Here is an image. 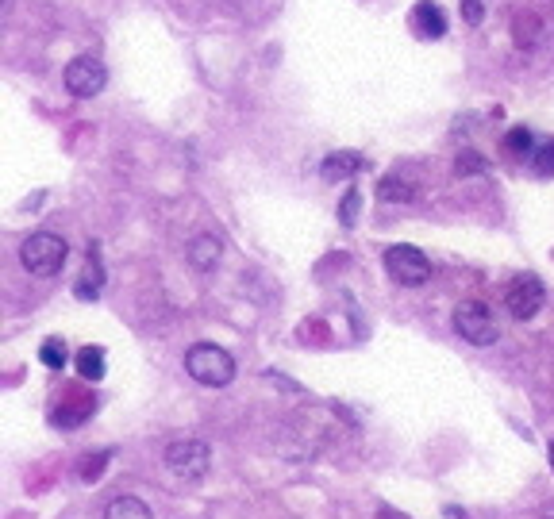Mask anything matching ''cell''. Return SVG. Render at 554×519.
<instances>
[{
  "label": "cell",
  "mask_w": 554,
  "mask_h": 519,
  "mask_svg": "<svg viewBox=\"0 0 554 519\" xmlns=\"http://www.w3.org/2000/svg\"><path fill=\"white\" fill-rule=\"evenodd\" d=\"M362 170H366V158L354 154V150H339V154L324 158V166H320L324 181H347V177H354V173H362Z\"/></svg>",
  "instance_id": "9"
},
{
  "label": "cell",
  "mask_w": 554,
  "mask_h": 519,
  "mask_svg": "<svg viewBox=\"0 0 554 519\" xmlns=\"http://www.w3.org/2000/svg\"><path fill=\"white\" fill-rule=\"evenodd\" d=\"M408 24L420 39H443L447 35V12L435 0H416L408 12Z\"/></svg>",
  "instance_id": "8"
},
{
  "label": "cell",
  "mask_w": 554,
  "mask_h": 519,
  "mask_svg": "<svg viewBox=\"0 0 554 519\" xmlns=\"http://www.w3.org/2000/svg\"><path fill=\"white\" fill-rule=\"evenodd\" d=\"M547 458H551V470H554V443H551V450H547Z\"/></svg>",
  "instance_id": "21"
},
{
  "label": "cell",
  "mask_w": 554,
  "mask_h": 519,
  "mask_svg": "<svg viewBox=\"0 0 554 519\" xmlns=\"http://www.w3.org/2000/svg\"><path fill=\"white\" fill-rule=\"evenodd\" d=\"M66 239L62 235H51V231H35V235H27L24 243H20V262H24L27 273H35V277H54V273L62 270V262H66Z\"/></svg>",
  "instance_id": "2"
},
{
  "label": "cell",
  "mask_w": 554,
  "mask_h": 519,
  "mask_svg": "<svg viewBox=\"0 0 554 519\" xmlns=\"http://www.w3.org/2000/svg\"><path fill=\"white\" fill-rule=\"evenodd\" d=\"M462 20L470 27H478L485 20V4L481 0H462Z\"/></svg>",
  "instance_id": "18"
},
{
  "label": "cell",
  "mask_w": 554,
  "mask_h": 519,
  "mask_svg": "<svg viewBox=\"0 0 554 519\" xmlns=\"http://www.w3.org/2000/svg\"><path fill=\"white\" fill-rule=\"evenodd\" d=\"M185 370H189L193 381H201L208 389H224V385H231V377H235V358L227 354L224 346L197 343L189 346V354H185Z\"/></svg>",
  "instance_id": "1"
},
{
  "label": "cell",
  "mask_w": 554,
  "mask_h": 519,
  "mask_svg": "<svg viewBox=\"0 0 554 519\" xmlns=\"http://www.w3.org/2000/svg\"><path fill=\"white\" fill-rule=\"evenodd\" d=\"M104 289V266H101V254H97V247H89V262H85V270H81V277H77L74 293L81 300H97Z\"/></svg>",
  "instance_id": "10"
},
{
  "label": "cell",
  "mask_w": 554,
  "mask_h": 519,
  "mask_svg": "<svg viewBox=\"0 0 554 519\" xmlns=\"http://www.w3.org/2000/svg\"><path fill=\"white\" fill-rule=\"evenodd\" d=\"M220 254H224V247H220V239L216 235H197L193 243H189V266L193 270H216V262H220Z\"/></svg>",
  "instance_id": "11"
},
{
  "label": "cell",
  "mask_w": 554,
  "mask_h": 519,
  "mask_svg": "<svg viewBox=\"0 0 554 519\" xmlns=\"http://www.w3.org/2000/svg\"><path fill=\"white\" fill-rule=\"evenodd\" d=\"M531 170L539 173V177H551L554 173V143L535 147V154H531Z\"/></svg>",
  "instance_id": "17"
},
{
  "label": "cell",
  "mask_w": 554,
  "mask_h": 519,
  "mask_svg": "<svg viewBox=\"0 0 554 519\" xmlns=\"http://www.w3.org/2000/svg\"><path fill=\"white\" fill-rule=\"evenodd\" d=\"M104 519H151V508H147L139 496H116V500L104 508Z\"/></svg>",
  "instance_id": "12"
},
{
  "label": "cell",
  "mask_w": 554,
  "mask_h": 519,
  "mask_svg": "<svg viewBox=\"0 0 554 519\" xmlns=\"http://www.w3.org/2000/svg\"><path fill=\"white\" fill-rule=\"evenodd\" d=\"M208 466H212V450L201 439H177V443L166 446V470L174 473V477L201 481Z\"/></svg>",
  "instance_id": "4"
},
{
  "label": "cell",
  "mask_w": 554,
  "mask_h": 519,
  "mask_svg": "<svg viewBox=\"0 0 554 519\" xmlns=\"http://www.w3.org/2000/svg\"><path fill=\"white\" fill-rule=\"evenodd\" d=\"M77 373L85 381H101L104 377V346H81L77 350Z\"/></svg>",
  "instance_id": "13"
},
{
  "label": "cell",
  "mask_w": 554,
  "mask_h": 519,
  "mask_svg": "<svg viewBox=\"0 0 554 519\" xmlns=\"http://www.w3.org/2000/svg\"><path fill=\"white\" fill-rule=\"evenodd\" d=\"M378 197L385 200V204H404V200H412L416 193H412V185H408L404 177H397V173H389V177H381Z\"/></svg>",
  "instance_id": "14"
},
{
  "label": "cell",
  "mask_w": 554,
  "mask_h": 519,
  "mask_svg": "<svg viewBox=\"0 0 554 519\" xmlns=\"http://www.w3.org/2000/svg\"><path fill=\"white\" fill-rule=\"evenodd\" d=\"M385 273L397 281V285H424L431 277V262L424 250L416 247H389L385 250Z\"/></svg>",
  "instance_id": "5"
},
{
  "label": "cell",
  "mask_w": 554,
  "mask_h": 519,
  "mask_svg": "<svg viewBox=\"0 0 554 519\" xmlns=\"http://www.w3.org/2000/svg\"><path fill=\"white\" fill-rule=\"evenodd\" d=\"M454 331L470 346H493L497 343V320L481 300H462L454 308Z\"/></svg>",
  "instance_id": "3"
},
{
  "label": "cell",
  "mask_w": 554,
  "mask_h": 519,
  "mask_svg": "<svg viewBox=\"0 0 554 519\" xmlns=\"http://www.w3.org/2000/svg\"><path fill=\"white\" fill-rule=\"evenodd\" d=\"M104 85H108V70H104L101 58H93V54H77L74 62L66 66V89H70L74 97H81V100L97 97Z\"/></svg>",
  "instance_id": "6"
},
{
  "label": "cell",
  "mask_w": 554,
  "mask_h": 519,
  "mask_svg": "<svg viewBox=\"0 0 554 519\" xmlns=\"http://www.w3.org/2000/svg\"><path fill=\"white\" fill-rule=\"evenodd\" d=\"M358 189H351L347 197H343V212H339V220H343V227H354V216H358Z\"/></svg>",
  "instance_id": "19"
},
{
  "label": "cell",
  "mask_w": 554,
  "mask_h": 519,
  "mask_svg": "<svg viewBox=\"0 0 554 519\" xmlns=\"http://www.w3.org/2000/svg\"><path fill=\"white\" fill-rule=\"evenodd\" d=\"M454 170L458 173H478V170H485V166H481L478 154H470V150H466V154H458V166H454Z\"/></svg>",
  "instance_id": "20"
},
{
  "label": "cell",
  "mask_w": 554,
  "mask_h": 519,
  "mask_svg": "<svg viewBox=\"0 0 554 519\" xmlns=\"http://www.w3.org/2000/svg\"><path fill=\"white\" fill-rule=\"evenodd\" d=\"M543 281L535 277V273H520L512 285H508V293H504V304H508V312H512V320H531L539 308H543Z\"/></svg>",
  "instance_id": "7"
},
{
  "label": "cell",
  "mask_w": 554,
  "mask_h": 519,
  "mask_svg": "<svg viewBox=\"0 0 554 519\" xmlns=\"http://www.w3.org/2000/svg\"><path fill=\"white\" fill-rule=\"evenodd\" d=\"M504 150L516 154V158H531V154H535V135H531L528 127H512V131L504 135Z\"/></svg>",
  "instance_id": "15"
},
{
  "label": "cell",
  "mask_w": 554,
  "mask_h": 519,
  "mask_svg": "<svg viewBox=\"0 0 554 519\" xmlns=\"http://www.w3.org/2000/svg\"><path fill=\"white\" fill-rule=\"evenodd\" d=\"M39 362H43L47 370H62V366L70 362V350H66L62 339H47V343L39 346Z\"/></svg>",
  "instance_id": "16"
}]
</instances>
